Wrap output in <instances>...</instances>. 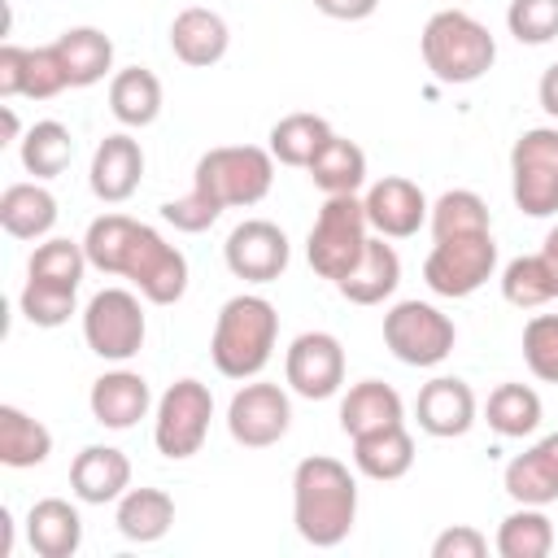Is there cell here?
<instances>
[{
  "label": "cell",
  "instance_id": "1",
  "mask_svg": "<svg viewBox=\"0 0 558 558\" xmlns=\"http://www.w3.org/2000/svg\"><path fill=\"white\" fill-rule=\"evenodd\" d=\"M87 262L105 275H122L153 305H174L187 292V257L148 222L126 214H100L83 235Z\"/></svg>",
  "mask_w": 558,
  "mask_h": 558
},
{
  "label": "cell",
  "instance_id": "2",
  "mask_svg": "<svg viewBox=\"0 0 558 558\" xmlns=\"http://www.w3.org/2000/svg\"><path fill=\"white\" fill-rule=\"evenodd\" d=\"M275 183V157L270 148L257 144H222L201 153L196 174H192V192L179 201L161 205V218L174 231H205L218 222L222 209H240V205H257Z\"/></svg>",
  "mask_w": 558,
  "mask_h": 558
},
{
  "label": "cell",
  "instance_id": "3",
  "mask_svg": "<svg viewBox=\"0 0 558 558\" xmlns=\"http://www.w3.org/2000/svg\"><path fill=\"white\" fill-rule=\"evenodd\" d=\"M357 519V480L340 458L314 453L292 471V523L305 545L331 549L353 532Z\"/></svg>",
  "mask_w": 558,
  "mask_h": 558
},
{
  "label": "cell",
  "instance_id": "4",
  "mask_svg": "<svg viewBox=\"0 0 558 558\" xmlns=\"http://www.w3.org/2000/svg\"><path fill=\"white\" fill-rule=\"evenodd\" d=\"M279 340V314L266 296L240 292L218 310L209 357L227 379H257Z\"/></svg>",
  "mask_w": 558,
  "mask_h": 558
},
{
  "label": "cell",
  "instance_id": "5",
  "mask_svg": "<svg viewBox=\"0 0 558 558\" xmlns=\"http://www.w3.org/2000/svg\"><path fill=\"white\" fill-rule=\"evenodd\" d=\"M418 52H423V65L432 70L436 83L462 87V83H475L493 70L497 39L466 9H440L427 17V26L418 35Z\"/></svg>",
  "mask_w": 558,
  "mask_h": 558
},
{
  "label": "cell",
  "instance_id": "6",
  "mask_svg": "<svg viewBox=\"0 0 558 558\" xmlns=\"http://www.w3.org/2000/svg\"><path fill=\"white\" fill-rule=\"evenodd\" d=\"M497 270V240L493 227H471V231H449L436 235L427 262H423V279L436 296L462 301L471 292H480Z\"/></svg>",
  "mask_w": 558,
  "mask_h": 558
},
{
  "label": "cell",
  "instance_id": "7",
  "mask_svg": "<svg viewBox=\"0 0 558 558\" xmlns=\"http://www.w3.org/2000/svg\"><path fill=\"white\" fill-rule=\"evenodd\" d=\"M371 240V222H366V205L357 201V192H344V196H327L314 227H310V240H305V257L314 266V275L340 283L362 248Z\"/></svg>",
  "mask_w": 558,
  "mask_h": 558
},
{
  "label": "cell",
  "instance_id": "8",
  "mask_svg": "<svg viewBox=\"0 0 558 558\" xmlns=\"http://www.w3.org/2000/svg\"><path fill=\"white\" fill-rule=\"evenodd\" d=\"M458 327L432 301H397L384 314V344L405 366H440L453 353Z\"/></svg>",
  "mask_w": 558,
  "mask_h": 558
},
{
  "label": "cell",
  "instance_id": "9",
  "mask_svg": "<svg viewBox=\"0 0 558 558\" xmlns=\"http://www.w3.org/2000/svg\"><path fill=\"white\" fill-rule=\"evenodd\" d=\"M209 418H214V392L201 379H174L153 414V445L161 458L183 462L192 453H201L205 436H209Z\"/></svg>",
  "mask_w": 558,
  "mask_h": 558
},
{
  "label": "cell",
  "instance_id": "10",
  "mask_svg": "<svg viewBox=\"0 0 558 558\" xmlns=\"http://www.w3.org/2000/svg\"><path fill=\"white\" fill-rule=\"evenodd\" d=\"M510 196L527 218L558 214V126H532L514 140Z\"/></svg>",
  "mask_w": 558,
  "mask_h": 558
},
{
  "label": "cell",
  "instance_id": "11",
  "mask_svg": "<svg viewBox=\"0 0 558 558\" xmlns=\"http://www.w3.org/2000/svg\"><path fill=\"white\" fill-rule=\"evenodd\" d=\"M148 323H144V305L131 288H100L87 305H83V340L96 357L105 362H126L144 349Z\"/></svg>",
  "mask_w": 558,
  "mask_h": 558
},
{
  "label": "cell",
  "instance_id": "12",
  "mask_svg": "<svg viewBox=\"0 0 558 558\" xmlns=\"http://www.w3.org/2000/svg\"><path fill=\"white\" fill-rule=\"evenodd\" d=\"M288 427H292V401L279 384L253 379L227 405V432L244 449H270L288 436Z\"/></svg>",
  "mask_w": 558,
  "mask_h": 558
},
{
  "label": "cell",
  "instance_id": "13",
  "mask_svg": "<svg viewBox=\"0 0 558 558\" xmlns=\"http://www.w3.org/2000/svg\"><path fill=\"white\" fill-rule=\"evenodd\" d=\"M288 388L305 401H327L344 384V349L331 331H301L283 353Z\"/></svg>",
  "mask_w": 558,
  "mask_h": 558
},
{
  "label": "cell",
  "instance_id": "14",
  "mask_svg": "<svg viewBox=\"0 0 558 558\" xmlns=\"http://www.w3.org/2000/svg\"><path fill=\"white\" fill-rule=\"evenodd\" d=\"M222 257H227V270L244 283H275L283 270H288V235L266 222V218H244L240 227H231L227 244H222Z\"/></svg>",
  "mask_w": 558,
  "mask_h": 558
},
{
  "label": "cell",
  "instance_id": "15",
  "mask_svg": "<svg viewBox=\"0 0 558 558\" xmlns=\"http://www.w3.org/2000/svg\"><path fill=\"white\" fill-rule=\"evenodd\" d=\"M362 205H366L371 231L384 235V240H410L427 222V214H432L423 187L414 179H401V174H384L379 183H371Z\"/></svg>",
  "mask_w": 558,
  "mask_h": 558
},
{
  "label": "cell",
  "instance_id": "16",
  "mask_svg": "<svg viewBox=\"0 0 558 558\" xmlns=\"http://www.w3.org/2000/svg\"><path fill=\"white\" fill-rule=\"evenodd\" d=\"M414 418L427 436L436 440H453V436H466L475 427V392L466 379L458 375H436L418 388V401H414Z\"/></svg>",
  "mask_w": 558,
  "mask_h": 558
},
{
  "label": "cell",
  "instance_id": "17",
  "mask_svg": "<svg viewBox=\"0 0 558 558\" xmlns=\"http://www.w3.org/2000/svg\"><path fill=\"white\" fill-rule=\"evenodd\" d=\"M144 179V148L140 140H131L126 131L118 135H105L92 153V170H87V183H92V196L105 201V205H122L135 196Z\"/></svg>",
  "mask_w": 558,
  "mask_h": 558
},
{
  "label": "cell",
  "instance_id": "18",
  "mask_svg": "<svg viewBox=\"0 0 558 558\" xmlns=\"http://www.w3.org/2000/svg\"><path fill=\"white\" fill-rule=\"evenodd\" d=\"M87 405H92V418H96L100 427L126 432V427H135V423L153 410V392H148V379H144L140 371L118 366V371H105V375L92 384Z\"/></svg>",
  "mask_w": 558,
  "mask_h": 558
},
{
  "label": "cell",
  "instance_id": "19",
  "mask_svg": "<svg viewBox=\"0 0 558 558\" xmlns=\"http://www.w3.org/2000/svg\"><path fill=\"white\" fill-rule=\"evenodd\" d=\"M501 296L519 310L558 301V227H549L541 253H523L501 270Z\"/></svg>",
  "mask_w": 558,
  "mask_h": 558
},
{
  "label": "cell",
  "instance_id": "20",
  "mask_svg": "<svg viewBox=\"0 0 558 558\" xmlns=\"http://www.w3.org/2000/svg\"><path fill=\"white\" fill-rule=\"evenodd\" d=\"M70 488L87 506L118 501L131 488V458L122 449H113V445H87L70 462Z\"/></svg>",
  "mask_w": 558,
  "mask_h": 558
},
{
  "label": "cell",
  "instance_id": "21",
  "mask_svg": "<svg viewBox=\"0 0 558 558\" xmlns=\"http://www.w3.org/2000/svg\"><path fill=\"white\" fill-rule=\"evenodd\" d=\"M170 48H174V57H179L183 65L209 70V65H218V61L227 57L231 31H227L222 13L192 4V9L174 13V22H170Z\"/></svg>",
  "mask_w": 558,
  "mask_h": 558
},
{
  "label": "cell",
  "instance_id": "22",
  "mask_svg": "<svg viewBox=\"0 0 558 558\" xmlns=\"http://www.w3.org/2000/svg\"><path fill=\"white\" fill-rule=\"evenodd\" d=\"M501 484H506V493L519 506H549V501H558V432L541 436L532 449L510 458Z\"/></svg>",
  "mask_w": 558,
  "mask_h": 558
},
{
  "label": "cell",
  "instance_id": "23",
  "mask_svg": "<svg viewBox=\"0 0 558 558\" xmlns=\"http://www.w3.org/2000/svg\"><path fill=\"white\" fill-rule=\"evenodd\" d=\"M397 283H401V257H397V248L384 235H371L366 248H362V257H357V266L336 288L353 305H379L384 296L397 292Z\"/></svg>",
  "mask_w": 558,
  "mask_h": 558
},
{
  "label": "cell",
  "instance_id": "24",
  "mask_svg": "<svg viewBox=\"0 0 558 558\" xmlns=\"http://www.w3.org/2000/svg\"><path fill=\"white\" fill-rule=\"evenodd\" d=\"M26 541L39 558H74L83 545V519L65 497H44L26 510Z\"/></svg>",
  "mask_w": 558,
  "mask_h": 558
},
{
  "label": "cell",
  "instance_id": "25",
  "mask_svg": "<svg viewBox=\"0 0 558 558\" xmlns=\"http://www.w3.org/2000/svg\"><path fill=\"white\" fill-rule=\"evenodd\" d=\"M388 423H405V401L392 384L384 379H362L344 392L340 401V432L353 440L362 432H375V427H388Z\"/></svg>",
  "mask_w": 558,
  "mask_h": 558
},
{
  "label": "cell",
  "instance_id": "26",
  "mask_svg": "<svg viewBox=\"0 0 558 558\" xmlns=\"http://www.w3.org/2000/svg\"><path fill=\"white\" fill-rule=\"evenodd\" d=\"M353 466L366 480H401L414 466V436L405 432V423L362 432L353 436Z\"/></svg>",
  "mask_w": 558,
  "mask_h": 558
},
{
  "label": "cell",
  "instance_id": "27",
  "mask_svg": "<svg viewBox=\"0 0 558 558\" xmlns=\"http://www.w3.org/2000/svg\"><path fill=\"white\" fill-rule=\"evenodd\" d=\"M0 227L13 240H44L57 227V196L35 183H9L0 192Z\"/></svg>",
  "mask_w": 558,
  "mask_h": 558
},
{
  "label": "cell",
  "instance_id": "28",
  "mask_svg": "<svg viewBox=\"0 0 558 558\" xmlns=\"http://www.w3.org/2000/svg\"><path fill=\"white\" fill-rule=\"evenodd\" d=\"M52 44H57V57L65 65L70 87H92L113 70V39L96 26H70Z\"/></svg>",
  "mask_w": 558,
  "mask_h": 558
},
{
  "label": "cell",
  "instance_id": "29",
  "mask_svg": "<svg viewBox=\"0 0 558 558\" xmlns=\"http://www.w3.org/2000/svg\"><path fill=\"white\" fill-rule=\"evenodd\" d=\"M118 532L135 545H153L170 532L174 523V497L166 488H126L118 497V514H113Z\"/></svg>",
  "mask_w": 558,
  "mask_h": 558
},
{
  "label": "cell",
  "instance_id": "30",
  "mask_svg": "<svg viewBox=\"0 0 558 558\" xmlns=\"http://www.w3.org/2000/svg\"><path fill=\"white\" fill-rule=\"evenodd\" d=\"M109 113L122 126H153L161 113V78L144 65H126L109 78Z\"/></svg>",
  "mask_w": 558,
  "mask_h": 558
},
{
  "label": "cell",
  "instance_id": "31",
  "mask_svg": "<svg viewBox=\"0 0 558 558\" xmlns=\"http://www.w3.org/2000/svg\"><path fill=\"white\" fill-rule=\"evenodd\" d=\"M331 135H336V131H331L327 118H318V113H288V118H279V122L270 126V157H275L279 166L305 170V166L314 161V153H318Z\"/></svg>",
  "mask_w": 558,
  "mask_h": 558
},
{
  "label": "cell",
  "instance_id": "32",
  "mask_svg": "<svg viewBox=\"0 0 558 558\" xmlns=\"http://www.w3.org/2000/svg\"><path fill=\"white\" fill-rule=\"evenodd\" d=\"M305 170H310V179H314L327 196H344V192H357V187L366 183V153H362L353 140L331 135V140L314 153V161H310Z\"/></svg>",
  "mask_w": 558,
  "mask_h": 558
},
{
  "label": "cell",
  "instance_id": "33",
  "mask_svg": "<svg viewBox=\"0 0 558 558\" xmlns=\"http://www.w3.org/2000/svg\"><path fill=\"white\" fill-rule=\"evenodd\" d=\"M48 453H52V432L26 410L0 405V462L22 471V466H39Z\"/></svg>",
  "mask_w": 558,
  "mask_h": 558
},
{
  "label": "cell",
  "instance_id": "34",
  "mask_svg": "<svg viewBox=\"0 0 558 558\" xmlns=\"http://www.w3.org/2000/svg\"><path fill=\"white\" fill-rule=\"evenodd\" d=\"M484 418H488V427H493L497 436H506V440L532 436V432L541 427V397H536V388L514 384V379H510V384H497V388L488 392Z\"/></svg>",
  "mask_w": 558,
  "mask_h": 558
},
{
  "label": "cell",
  "instance_id": "35",
  "mask_svg": "<svg viewBox=\"0 0 558 558\" xmlns=\"http://www.w3.org/2000/svg\"><path fill=\"white\" fill-rule=\"evenodd\" d=\"M87 266H92V262H87L83 240L52 235V240H44V244L31 253V262H26V279L78 292V283H83V270H87Z\"/></svg>",
  "mask_w": 558,
  "mask_h": 558
},
{
  "label": "cell",
  "instance_id": "36",
  "mask_svg": "<svg viewBox=\"0 0 558 558\" xmlns=\"http://www.w3.org/2000/svg\"><path fill=\"white\" fill-rule=\"evenodd\" d=\"M554 549V523L541 506H519L497 527V554L501 558H545Z\"/></svg>",
  "mask_w": 558,
  "mask_h": 558
},
{
  "label": "cell",
  "instance_id": "37",
  "mask_svg": "<svg viewBox=\"0 0 558 558\" xmlns=\"http://www.w3.org/2000/svg\"><path fill=\"white\" fill-rule=\"evenodd\" d=\"M70 161H74V135H70V126H61V122L48 118V122H35L22 135V166H26V174L57 179Z\"/></svg>",
  "mask_w": 558,
  "mask_h": 558
},
{
  "label": "cell",
  "instance_id": "38",
  "mask_svg": "<svg viewBox=\"0 0 558 558\" xmlns=\"http://www.w3.org/2000/svg\"><path fill=\"white\" fill-rule=\"evenodd\" d=\"M523 362L536 379L558 384V314H532L523 327Z\"/></svg>",
  "mask_w": 558,
  "mask_h": 558
},
{
  "label": "cell",
  "instance_id": "39",
  "mask_svg": "<svg viewBox=\"0 0 558 558\" xmlns=\"http://www.w3.org/2000/svg\"><path fill=\"white\" fill-rule=\"evenodd\" d=\"M17 305H22L26 323H35V327H61V323H70V314H74V305H78V292L26 279Z\"/></svg>",
  "mask_w": 558,
  "mask_h": 558
},
{
  "label": "cell",
  "instance_id": "40",
  "mask_svg": "<svg viewBox=\"0 0 558 558\" xmlns=\"http://www.w3.org/2000/svg\"><path fill=\"white\" fill-rule=\"evenodd\" d=\"M506 26L519 44H549L558 39V0H510Z\"/></svg>",
  "mask_w": 558,
  "mask_h": 558
},
{
  "label": "cell",
  "instance_id": "41",
  "mask_svg": "<svg viewBox=\"0 0 558 558\" xmlns=\"http://www.w3.org/2000/svg\"><path fill=\"white\" fill-rule=\"evenodd\" d=\"M70 87L65 78V65L57 57V44H44V48H31L26 52V96L31 100H52Z\"/></svg>",
  "mask_w": 558,
  "mask_h": 558
},
{
  "label": "cell",
  "instance_id": "42",
  "mask_svg": "<svg viewBox=\"0 0 558 558\" xmlns=\"http://www.w3.org/2000/svg\"><path fill=\"white\" fill-rule=\"evenodd\" d=\"M488 554V536L480 527H445L436 541H432V558H484Z\"/></svg>",
  "mask_w": 558,
  "mask_h": 558
},
{
  "label": "cell",
  "instance_id": "43",
  "mask_svg": "<svg viewBox=\"0 0 558 558\" xmlns=\"http://www.w3.org/2000/svg\"><path fill=\"white\" fill-rule=\"evenodd\" d=\"M26 52L31 48H17V44H4L0 48V96L4 100L26 96Z\"/></svg>",
  "mask_w": 558,
  "mask_h": 558
},
{
  "label": "cell",
  "instance_id": "44",
  "mask_svg": "<svg viewBox=\"0 0 558 558\" xmlns=\"http://www.w3.org/2000/svg\"><path fill=\"white\" fill-rule=\"evenodd\" d=\"M314 9L336 17V22H362L379 9V0H314Z\"/></svg>",
  "mask_w": 558,
  "mask_h": 558
},
{
  "label": "cell",
  "instance_id": "45",
  "mask_svg": "<svg viewBox=\"0 0 558 558\" xmlns=\"http://www.w3.org/2000/svg\"><path fill=\"white\" fill-rule=\"evenodd\" d=\"M536 96H541V109H545V113L558 122V61H554V65L541 74V83H536Z\"/></svg>",
  "mask_w": 558,
  "mask_h": 558
},
{
  "label": "cell",
  "instance_id": "46",
  "mask_svg": "<svg viewBox=\"0 0 558 558\" xmlns=\"http://www.w3.org/2000/svg\"><path fill=\"white\" fill-rule=\"evenodd\" d=\"M0 126H4V140H0V144H13V140H17V131H22V126H17V113H13V105H0Z\"/></svg>",
  "mask_w": 558,
  "mask_h": 558
},
{
  "label": "cell",
  "instance_id": "47",
  "mask_svg": "<svg viewBox=\"0 0 558 558\" xmlns=\"http://www.w3.org/2000/svg\"><path fill=\"white\" fill-rule=\"evenodd\" d=\"M0 554L4 558L13 554V514L9 510H0Z\"/></svg>",
  "mask_w": 558,
  "mask_h": 558
}]
</instances>
